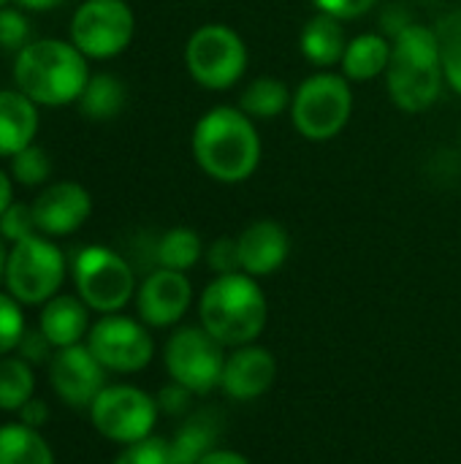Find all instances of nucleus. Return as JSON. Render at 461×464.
Listing matches in <instances>:
<instances>
[{
    "mask_svg": "<svg viewBox=\"0 0 461 464\" xmlns=\"http://www.w3.org/2000/svg\"><path fill=\"white\" fill-rule=\"evenodd\" d=\"M190 150L198 169L220 185L247 182L264 155L255 120L239 106H215L201 114L190 136Z\"/></svg>",
    "mask_w": 461,
    "mask_h": 464,
    "instance_id": "f257e3e1",
    "label": "nucleus"
},
{
    "mask_svg": "<svg viewBox=\"0 0 461 464\" xmlns=\"http://www.w3.org/2000/svg\"><path fill=\"white\" fill-rule=\"evenodd\" d=\"M446 71L435 27L410 22L391 38V63L386 71V90L405 114L429 111L443 95Z\"/></svg>",
    "mask_w": 461,
    "mask_h": 464,
    "instance_id": "f03ea898",
    "label": "nucleus"
},
{
    "mask_svg": "<svg viewBox=\"0 0 461 464\" xmlns=\"http://www.w3.org/2000/svg\"><path fill=\"white\" fill-rule=\"evenodd\" d=\"M198 324L228 351L258 343L269 324L261 283L245 272L217 275L198 296Z\"/></svg>",
    "mask_w": 461,
    "mask_h": 464,
    "instance_id": "7ed1b4c3",
    "label": "nucleus"
},
{
    "mask_svg": "<svg viewBox=\"0 0 461 464\" xmlns=\"http://www.w3.org/2000/svg\"><path fill=\"white\" fill-rule=\"evenodd\" d=\"M87 57L60 38L30 41L14 57V84L38 106H68L90 82Z\"/></svg>",
    "mask_w": 461,
    "mask_h": 464,
    "instance_id": "20e7f679",
    "label": "nucleus"
},
{
    "mask_svg": "<svg viewBox=\"0 0 461 464\" xmlns=\"http://www.w3.org/2000/svg\"><path fill=\"white\" fill-rule=\"evenodd\" d=\"M353 114V87L337 71H315L291 98V122L307 141L337 139Z\"/></svg>",
    "mask_w": 461,
    "mask_h": 464,
    "instance_id": "39448f33",
    "label": "nucleus"
},
{
    "mask_svg": "<svg viewBox=\"0 0 461 464\" xmlns=\"http://www.w3.org/2000/svg\"><path fill=\"white\" fill-rule=\"evenodd\" d=\"M250 52L245 38L223 22H209L201 24L198 30L190 33L185 44V65L190 79L209 90V92H223L231 90L242 82L247 73Z\"/></svg>",
    "mask_w": 461,
    "mask_h": 464,
    "instance_id": "423d86ee",
    "label": "nucleus"
},
{
    "mask_svg": "<svg viewBox=\"0 0 461 464\" xmlns=\"http://www.w3.org/2000/svg\"><path fill=\"white\" fill-rule=\"evenodd\" d=\"M73 285L79 299L101 315L122 313L136 299V272L111 247L87 245L73 258Z\"/></svg>",
    "mask_w": 461,
    "mask_h": 464,
    "instance_id": "0eeeda50",
    "label": "nucleus"
},
{
    "mask_svg": "<svg viewBox=\"0 0 461 464\" xmlns=\"http://www.w3.org/2000/svg\"><path fill=\"white\" fill-rule=\"evenodd\" d=\"M65 256L62 250L46 239L43 234H33L16 245L8 247L5 261V291L19 304H46L52 296L60 294V285L65 283Z\"/></svg>",
    "mask_w": 461,
    "mask_h": 464,
    "instance_id": "6e6552de",
    "label": "nucleus"
},
{
    "mask_svg": "<svg viewBox=\"0 0 461 464\" xmlns=\"http://www.w3.org/2000/svg\"><path fill=\"white\" fill-rule=\"evenodd\" d=\"M87 413L92 430L117 446H133L149 438L160 416L158 400L130 383H109Z\"/></svg>",
    "mask_w": 461,
    "mask_h": 464,
    "instance_id": "1a4fd4ad",
    "label": "nucleus"
},
{
    "mask_svg": "<svg viewBox=\"0 0 461 464\" xmlns=\"http://www.w3.org/2000/svg\"><path fill=\"white\" fill-rule=\"evenodd\" d=\"M163 364H166L168 381L185 386L196 397H206L220 389L226 348L201 324L179 326L166 340Z\"/></svg>",
    "mask_w": 461,
    "mask_h": 464,
    "instance_id": "9d476101",
    "label": "nucleus"
},
{
    "mask_svg": "<svg viewBox=\"0 0 461 464\" xmlns=\"http://www.w3.org/2000/svg\"><path fill=\"white\" fill-rule=\"evenodd\" d=\"M136 33L133 8L125 0H84L71 19V44L87 60L122 54Z\"/></svg>",
    "mask_w": 461,
    "mask_h": 464,
    "instance_id": "9b49d317",
    "label": "nucleus"
},
{
    "mask_svg": "<svg viewBox=\"0 0 461 464\" xmlns=\"http://www.w3.org/2000/svg\"><path fill=\"white\" fill-rule=\"evenodd\" d=\"M84 343L95 353V359L117 375H136L147 370L155 359V340L149 334V326L122 313L101 315L90 326Z\"/></svg>",
    "mask_w": 461,
    "mask_h": 464,
    "instance_id": "f8f14e48",
    "label": "nucleus"
},
{
    "mask_svg": "<svg viewBox=\"0 0 461 464\" xmlns=\"http://www.w3.org/2000/svg\"><path fill=\"white\" fill-rule=\"evenodd\" d=\"M46 370L52 392L60 397V402H65L73 411H90L95 397L109 386V370L95 359L87 343L60 348L46 364Z\"/></svg>",
    "mask_w": 461,
    "mask_h": 464,
    "instance_id": "ddd939ff",
    "label": "nucleus"
},
{
    "mask_svg": "<svg viewBox=\"0 0 461 464\" xmlns=\"http://www.w3.org/2000/svg\"><path fill=\"white\" fill-rule=\"evenodd\" d=\"M193 304V283L187 272L152 269L136 288V315L149 329L177 326Z\"/></svg>",
    "mask_w": 461,
    "mask_h": 464,
    "instance_id": "4468645a",
    "label": "nucleus"
},
{
    "mask_svg": "<svg viewBox=\"0 0 461 464\" xmlns=\"http://www.w3.org/2000/svg\"><path fill=\"white\" fill-rule=\"evenodd\" d=\"M277 381V359L269 348L250 343L226 353L220 392L234 402L261 400Z\"/></svg>",
    "mask_w": 461,
    "mask_h": 464,
    "instance_id": "2eb2a0df",
    "label": "nucleus"
},
{
    "mask_svg": "<svg viewBox=\"0 0 461 464\" xmlns=\"http://www.w3.org/2000/svg\"><path fill=\"white\" fill-rule=\"evenodd\" d=\"M38 234L68 237L79 231L92 215V196L79 182H54L33 201Z\"/></svg>",
    "mask_w": 461,
    "mask_h": 464,
    "instance_id": "dca6fc26",
    "label": "nucleus"
},
{
    "mask_svg": "<svg viewBox=\"0 0 461 464\" xmlns=\"http://www.w3.org/2000/svg\"><path fill=\"white\" fill-rule=\"evenodd\" d=\"M239 266L245 275L261 280L280 272L291 256V234L272 218H258L236 234Z\"/></svg>",
    "mask_w": 461,
    "mask_h": 464,
    "instance_id": "f3484780",
    "label": "nucleus"
},
{
    "mask_svg": "<svg viewBox=\"0 0 461 464\" xmlns=\"http://www.w3.org/2000/svg\"><path fill=\"white\" fill-rule=\"evenodd\" d=\"M90 307L79 296L57 294L46 304H41L38 329L57 351L82 345L90 334Z\"/></svg>",
    "mask_w": 461,
    "mask_h": 464,
    "instance_id": "a211bd4d",
    "label": "nucleus"
},
{
    "mask_svg": "<svg viewBox=\"0 0 461 464\" xmlns=\"http://www.w3.org/2000/svg\"><path fill=\"white\" fill-rule=\"evenodd\" d=\"M348 41L351 38L345 33V22L315 11V16H310L299 33V52L318 71H331L342 63Z\"/></svg>",
    "mask_w": 461,
    "mask_h": 464,
    "instance_id": "6ab92c4d",
    "label": "nucleus"
},
{
    "mask_svg": "<svg viewBox=\"0 0 461 464\" xmlns=\"http://www.w3.org/2000/svg\"><path fill=\"white\" fill-rule=\"evenodd\" d=\"M38 103L19 90H0V158H14L35 141Z\"/></svg>",
    "mask_w": 461,
    "mask_h": 464,
    "instance_id": "aec40b11",
    "label": "nucleus"
},
{
    "mask_svg": "<svg viewBox=\"0 0 461 464\" xmlns=\"http://www.w3.org/2000/svg\"><path fill=\"white\" fill-rule=\"evenodd\" d=\"M391 63V38L383 33H359L348 41L340 73L348 82H370L386 76Z\"/></svg>",
    "mask_w": 461,
    "mask_h": 464,
    "instance_id": "412c9836",
    "label": "nucleus"
},
{
    "mask_svg": "<svg viewBox=\"0 0 461 464\" xmlns=\"http://www.w3.org/2000/svg\"><path fill=\"white\" fill-rule=\"evenodd\" d=\"M220 416H215L212 411H198L193 416H187L179 430L174 432L171 443V454L177 464H198L204 454H209L212 449H217L220 440Z\"/></svg>",
    "mask_w": 461,
    "mask_h": 464,
    "instance_id": "4be33fe9",
    "label": "nucleus"
},
{
    "mask_svg": "<svg viewBox=\"0 0 461 464\" xmlns=\"http://www.w3.org/2000/svg\"><path fill=\"white\" fill-rule=\"evenodd\" d=\"M0 464H54V451L41 430L19 424L0 427Z\"/></svg>",
    "mask_w": 461,
    "mask_h": 464,
    "instance_id": "5701e85b",
    "label": "nucleus"
},
{
    "mask_svg": "<svg viewBox=\"0 0 461 464\" xmlns=\"http://www.w3.org/2000/svg\"><path fill=\"white\" fill-rule=\"evenodd\" d=\"M291 98H293V92L288 90V84L283 79L258 76L242 90L239 109L250 120H274V117L291 111Z\"/></svg>",
    "mask_w": 461,
    "mask_h": 464,
    "instance_id": "b1692460",
    "label": "nucleus"
},
{
    "mask_svg": "<svg viewBox=\"0 0 461 464\" xmlns=\"http://www.w3.org/2000/svg\"><path fill=\"white\" fill-rule=\"evenodd\" d=\"M128 101V90L125 82L114 73H92L84 92L79 95V111L90 120H111L125 109Z\"/></svg>",
    "mask_w": 461,
    "mask_h": 464,
    "instance_id": "393cba45",
    "label": "nucleus"
},
{
    "mask_svg": "<svg viewBox=\"0 0 461 464\" xmlns=\"http://www.w3.org/2000/svg\"><path fill=\"white\" fill-rule=\"evenodd\" d=\"M152 256L160 269L190 272L204 258V242H201L198 231H193L187 226H177L158 237Z\"/></svg>",
    "mask_w": 461,
    "mask_h": 464,
    "instance_id": "a878e982",
    "label": "nucleus"
},
{
    "mask_svg": "<svg viewBox=\"0 0 461 464\" xmlns=\"http://www.w3.org/2000/svg\"><path fill=\"white\" fill-rule=\"evenodd\" d=\"M35 397V370L22 356H0V411L19 413Z\"/></svg>",
    "mask_w": 461,
    "mask_h": 464,
    "instance_id": "bb28decb",
    "label": "nucleus"
},
{
    "mask_svg": "<svg viewBox=\"0 0 461 464\" xmlns=\"http://www.w3.org/2000/svg\"><path fill=\"white\" fill-rule=\"evenodd\" d=\"M435 33H437V44H440L446 84L454 87L461 95V8L448 11V14L437 22Z\"/></svg>",
    "mask_w": 461,
    "mask_h": 464,
    "instance_id": "cd10ccee",
    "label": "nucleus"
},
{
    "mask_svg": "<svg viewBox=\"0 0 461 464\" xmlns=\"http://www.w3.org/2000/svg\"><path fill=\"white\" fill-rule=\"evenodd\" d=\"M11 160V179L24 185V188H35V185H43L52 174V160L46 155L43 147L38 144H30L24 147L22 152H16Z\"/></svg>",
    "mask_w": 461,
    "mask_h": 464,
    "instance_id": "c85d7f7f",
    "label": "nucleus"
},
{
    "mask_svg": "<svg viewBox=\"0 0 461 464\" xmlns=\"http://www.w3.org/2000/svg\"><path fill=\"white\" fill-rule=\"evenodd\" d=\"M24 304H19L8 291H0V356L16 353V345L22 340V334L27 332L24 324Z\"/></svg>",
    "mask_w": 461,
    "mask_h": 464,
    "instance_id": "c756f323",
    "label": "nucleus"
},
{
    "mask_svg": "<svg viewBox=\"0 0 461 464\" xmlns=\"http://www.w3.org/2000/svg\"><path fill=\"white\" fill-rule=\"evenodd\" d=\"M111 464H177L171 454V443L166 438H144L133 446H125Z\"/></svg>",
    "mask_w": 461,
    "mask_h": 464,
    "instance_id": "7c9ffc66",
    "label": "nucleus"
},
{
    "mask_svg": "<svg viewBox=\"0 0 461 464\" xmlns=\"http://www.w3.org/2000/svg\"><path fill=\"white\" fill-rule=\"evenodd\" d=\"M38 234V226H35V215H33V204H19L14 201L3 215H0V237L11 245L27 239Z\"/></svg>",
    "mask_w": 461,
    "mask_h": 464,
    "instance_id": "2f4dec72",
    "label": "nucleus"
},
{
    "mask_svg": "<svg viewBox=\"0 0 461 464\" xmlns=\"http://www.w3.org/2000/svg\"><path fill=\"white\" fill-rule=\"evenodd\" d=\"M30 44V22L19 8H0V49L19 52Z\"/></svg>",
    "mask_w": 461,
    "mask_h": 464,
    "instance_id": "473e14b6",
    "label": "nucleus"
},
{
    "mask_svg": "<svg viewBox=\"0 0 461 464\" xmlns=\"http://www.w3.org/2000/svg\"><path fill=\"white\" fill-rule=\"evenodd\" d=\"M206 266L217 275H234L242 272L239 266V247H236V237H220L215 239L206 250H204Z\"/></svg>",
    "mask_w": 461,
    "mask_h": 464,
    "instance_id": "72a5a7b5",
    "label": "nucleus"
},
{
    "mask_svg": "<svg viewBox=\"0 0 461 464\" xmlns=\"http://www.w3.org/2000/svg\"><path fill=\"white\" fill-rule=\"evenodd\" d=\"M54 353H57V348L43 337L41 329H27V332L22 334L19 345H16V356H22V359H24L27 364H33V367L49 364Z\"/></svg>",
    "mask_w": 461,
    "mask_h": 464,
    "instance_id": "f704fd0d",
    "label": "nucleus"
},
{
    "mask_svg": "<svg viewBox=\"0 0 461 464\" xmlns=\"http://www.w3.org/2000/svg\"><path fill=\"white\" fill-rule=\"evenodd\" d=\"M315 5V11L321 14H329L340 22H353V19H361L367 16L378 0H310Z\"/></svg>",
    "mask_w": 461,
    "mask_h": 464,
    "instance_id": "c9c22d12",
    "label": "nucleus"
},
{
    "mask_svg": "<svg viewBox=\"0 0 461 464\" xmlns=\"http://www.w3.org/2000/svg\"><path fill=\"white\" fill-rule=\"evenodd\" d=\"M196 394H190L185 386H179V383H168V386H163L160 392H158V411L160 413H166V416H185L187 411H190V400H193Z\"/></svg>",
    "mask_w": 461,
    "mask_h": 464,
    "instance_id": "e433bc0d",
    "label": "nucleus"
},
{
    "mask_svg": "<svg viewBox=\"0 0 461 464\" xmlns=\"http://www.w3.org/2000/svg\"><path fill=\"white\" fill-rule=\"evenodd\" d=\"M19 421L24 424V427H33V430H41L46 421H49V405L43 402V400H38V397H33L30 402H24L22 408H19Z\"/></svg>",
    "mask_w": 461,
    "mask_h": 464,
    "instance_id": "4c0bfd02",
    "label": "nucleus"
},
{
    "mask_svg": "<svg viewBox=\"0 0 461 464\" xmlns=\"http://www.w3.org/2000/svg\"><path fill=\"white\" fill-rule=\"evenodd\" d=\"M198 464H253L242 451H234V449H226V446H217L212 449L209 454H204Z\"/></svg>",
    "mask_w": 461,
    "mask_h": 464,
    "instance_id": "58836bf2",
    "label": "nucleus"
},
{
    "mask_svg": "<svg viewBox=\"0 0 461 464\" xmlns=\"http://www.w3.org/2000/svg\"><path fill=\"white\" fill-rule=\"evenodd\" d=\"M14 204V179L0 169V215Z\"/></svg>",
    "mask_w": 461,
    "mask_h": 464,
    "instance_id": "ea45409f",
    "label": "nucleus"
},
{
    "mask_svg": "<svg viewBox=\"0 0 461 464\" xmlns=\"http://www.w3.org/2000/svg\"><path fill=\"white\" fill-rule=\"evenodd\" d=\"M68 0H16V5L27 8V11H52L57 5H65Z\"/></svg>",
    "mask_w": 461,
    "mask_h": 464,
    "instance_id": "a19ab883",
    "label": "nucleus"
},
{
    "mask_svg": "<svg viewBox=\"0 0 461 464\" xmlns=\"http://www.w3.org/2000/svg\"><path fill=\"white\" fill-rule=\"evenodd\" d=\"M5 261H8V247H5V239L0 237V280L5 275Z\"/></svg>",
    "mask_w": 461,
    "mask_h": 464,
    "instance_id": "79ce46f5",
    "label": "nucleus"
},
{
    "mask_svg": "<svg viewBox=\"0 0 461 464\" xmlns=\"http://www.w3.org/2000/svg\"><path fill=\"white\" fill-rule=\"evenodd\" d=\"M8 3H11V0H0V8H5Z\"/></svg>",
    "mask_w": 461,
    "mask_h": 464,
    "instance_id": "37998d69",
    "label": "nucleus"
}]
</instances>
